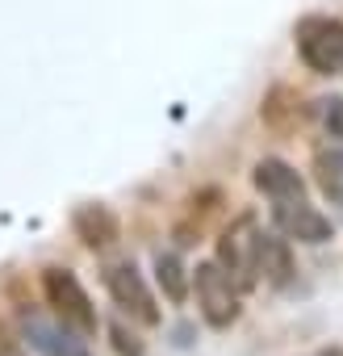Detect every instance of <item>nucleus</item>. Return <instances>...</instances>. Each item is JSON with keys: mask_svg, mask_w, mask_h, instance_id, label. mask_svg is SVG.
Here are the masks:
<instances>
[{"mask_svg": "<svg viewBox=\"0 0 343 356\" xmlns=\"http://www.w3.org/2000/svg\"><path fill=\"white\" fill-rule=\"evenodd\" d=\"M155 281H159V289H163L167 302L181 306V302L189 298V268L181 264L176 252H159V256H155Z\"/></svg>", "mask_w": 343, "mask_h": 356, "instance_id": "nucleus-13", "label": "nucleus"}, {"mask_svg": "<svg viewBox=\"0 0 343 356\" xmlns=\"http://www.w3.org/2000/svg\"><path fill=\"white\" fill-rule=\"evenodd\" d=\"M293 38H297V55L310 72L331 76L343 67V22L339 17H301Z\"/></svg>", "mask_w": 343, "mask_h": 356, "instance_id": "nucleus-3", "label": "nucleus"}, {"mask_svg": "<svg viewBox=\"0 0 343 356\" xmlns=\"http://www.w3.org/2000/svg\"><path fill=\"white\" fill-rule=\"evenodd\" d=\"M318 113H322L326 134L343 143V97H322V101H318Z\"/></svg>", "mask_w": 343, "mask_h": 356, "instance_id": "nucleus-14", "label": "nucleus"}, {"mask_svg": "<svg viewBox=\"0 0 343 356\" xmlns=\"http://www.w3.org/2000/svg\"><path fill=\"white\" fill-rule=\"evenodd\" d=\"M72 231H76V239H80L88 252H109V248L117 243V235H122L117 214H113L105 202H84V206H76Z\"/></svg>", "mask_w": 343, "mask_h": 356, "instance_id": "nucleus-7", "label": "nucleus"}, {"mask_svg": "<svg viewBox=\"0 0 343 356\" xmlns=\"http://www.w3.org/2000/svg\"><path fill=\"white\" fill-rule=\"evenodd\" d=\"M256 252H260V227H256L251 214H243V218H235V222L222 231V239H218V264H222V273L239 285V293L256 289V281H260Z\"/></svg>", "mask_w": 343, "mask_h": 356, "instance_id": "nucleus-2", "label": "nucleus"}, {"mask_svg": "<svg viewBox=\"0 0 343 356\" xmlns=\"http://www.w3.org/2000/svg\"><path fill=\"white\" fill-rule=\"evenodd\" d=\"M105 289H109V298H113L134 323H142V327H155V323H159V306H155V298H151L142 273H138L130 260L105 268Z\"/></svg>", "mask_w": 343, "mask_h": 356, "instance_id": "nucleus-5", "label": "nucleus"}, {"mask_svg": "<svg viewBox=\"0 0 343 356\" xmlns=\"http://www.w3.org/2000/svg\"><path fill=\"white\" fill-rule=\"evenodd\" d=\"M260 122H264L272 134H293V130L306 122L301 97H297L289 84H276V88H268V97L260 101Z\"/></svg>", "mask_w": 343, "mask_h": 356, "instance_id": "nucleus-9", "label": "nucleus"}, {"mask_svg": "<svg viewBox=\"0 0 343 356\" xmlns=\"http://www.w3.org/2000/svg\"><path fill=\"white\" fill-rule=\"evenodd\" d=\"M272 222L285 239H297V243H326L335 235L331 218L318 214L306 197H289V202H276L272 206Z\"/></svg>", "mask_w": 343, "mask_h": 356, "instance_id": "nucleus-6", "label": "nucleus"}, {"mask_svg": "<svg viewBox=\"0 0 343 356\" xmlns=\"http://www.w3.org/2000/svg\"><path fill=\"white\" fill-rule=\"evenodd\" d=\"M42 293H47V302H51V310L59 314L63 327H72L76 335H97V327H101L97 306H92L88 289L80 285V277L72 268H59V264L42 268Z\"/></svg>", "mask_w": 343, "mask_h": 356, "instance_id": "nucleus-1", "label": "nucleus"}, {"mask_svg": "<svg viewBox=\"0 0 343 356\" xmlns=\"http://www.w3.org/2000/svg\"><path fill=\"white\" fill-rule=\"evenodd\" d=\"M251 181L264 197L272 202H289V197H306V181H301V172L289 168L285 159H260L256 172H251Z\"/></svg>", "mask_w": 343, "mask_h": 356, "instance_id": "nucleus-8", "label": "nucleus"}, {"mask_svg": "<svg viewBox=\"0 0 343 356\" xmlns=\"http://www.w3.org/2000/svg\"><path fill=\"white\" fill-rule=\"evenodd\" d=\"M26 339H30V348L42 352V356H92V352L84 348V339H80L72 327H51V323H42V318H30V323H26Z\"/></svg>", "mask_w": 343, "mask_h": 356, "instance_id": "nucleus-10", "label": "nucleus"}, {"mask_svg": "<svg viewBox=\"0 0 343 356\" xmlns=\"http://www.w3.org/2000/svg\"><path fill=\"white\" fill-rule=\"evenodd\" d=\"M256 264H260V277L276 289H285L293 281V252H289V239L285 235H264L260 231V252H256Z\"/></svg>", "mask_w": 343, "mask_h": 356, "instance_id": "nucleus-11", "label": "nucleus"}, {"mask_svg": "<svg viewBox=\"0 0 343 356\" xmlns=\"http://www.w3.org/2000/svg\"><path fill=\"white\" fill-rule=\"evenodd\" d=\"M314 356H343V352H339V348H331V352H314Z\"/></svg>", "mask_w": 343, "mask_h": 356, "instance_id": "nucleus-16", "label": "nucleus"}, {"mask_svg": "<svg viewBox=\"0 0 343 356\" xmlns=\"http://www.w3.org/2000/svg\"><path fill=\"white\" fill-rule=\"evenodd\" d=\"M193 285H197L201 318H206L210 327H218V331H222V327H231V323L239 318V285L222 273V264H218V260L197 264Z\"/></svg>", "mask_w": 343, "mask_h": 356, "instance_id": "nucleus-4", "label": "nucleus"}, {"mask_svg": "<svg viewBox=\"0 0 343 356\" xmlns=\"http://www.w3.org/2000/svg\"><path fill=\"white\" fill-rule=\"evenodd\" d=\"M314 181H318V189L331 206H343V151L322 147L314 155Z\"/></svg>", "mask_w": 343, "mask_h": 356, "instance_id": "nucleus-12", "label": "nucleus"}, {"mask_svg": "<svg viewBox=\"0 0 343 356\" xmlns=\"http://www.w3.org/2000/svg\"><path fill=\"white\" fill-rule=\"evenodd\" d=\"M109 335H113V348H117L122 356H142V352H147V343H142L134 331H126L122 323H113V327H109Z\"/></svg>", "mask_w": 343, "mask_h": 356, "instance_id": "nucleus-15", "label": "nucleus"}]
</instances>
